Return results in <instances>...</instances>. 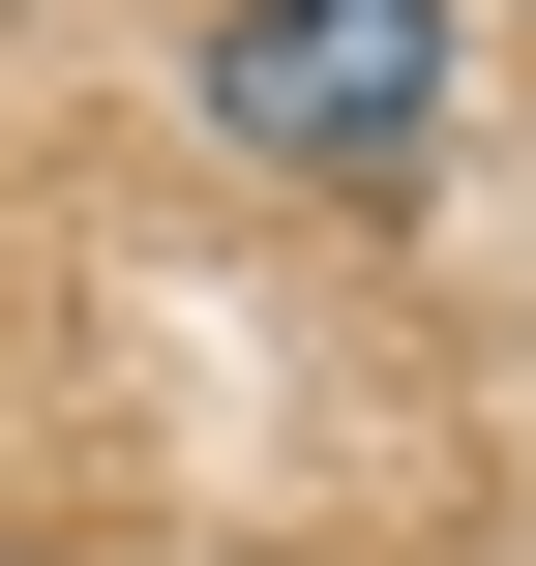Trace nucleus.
Returning <instances> with one entry per match:
<instances>
[{"label":"nucleus","instance_id":"f03ea898","mask_svg":"<svg viewBox=\"0 0 536 566\" xmlns=\"http://www.w3.org/2000/svg\"><path fill=\"white\" fill-rule=\"evenodd\" d=\"M0 566H30V537H0Z\"/></svg>","mask_w":536,"mask_h":566},{"label":"nucleus","instance_id":"f257e3e1","mask_svg":"<svg viewBox=\"0 0 536 566\" xmlns=\"http://www.w3.org/2000/svg\"><path fill=\"white\" fill-rule=\"evenodd\" d=\"M209 119H239L269 179H388V149L448 119V0H239V30H209Z\"/></svg>","mask_w":536,"mask_h":566}]
</instances>
